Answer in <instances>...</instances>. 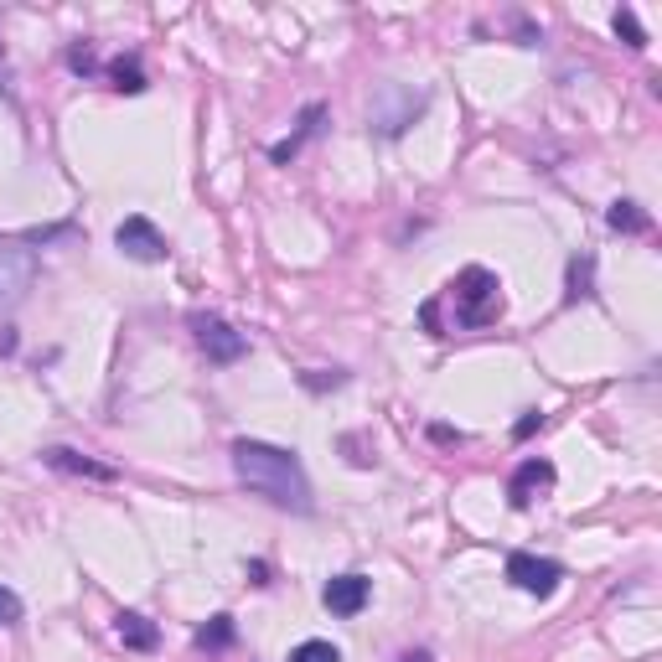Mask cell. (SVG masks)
<instances>
[{
    "label": "cell",
    "instance_id": "6da1fadb",
    "mask_svg": "<svg viewBox=\"0 0 662 662\" xmlns=\"http://www.w3.org/2000/svg\"><path fill=\"white\" fill-rule=\"evenodd\" d=\"M233 476L244 481L254 497H264L269 507H285V513H311V476L300 466L295 450L269 445V440H233Z\"/></svg>",
    "mask_w": 662,
    "mask_h": 662
},
{
    "label": "cell",
    "instance_id": "7a4b0ae2",
    "mask_svg": "<svg viewBox=\"0 0 662 662\" xmlns=\"http://www.w3.org/2000/svg\"><path fill=\"white\" fill-rule=\"evenodd\" d=\"M450 306H456V326L461 331H481V326H492V321H502V280L492 275V269H481V264H471V269H461L456 280H450Z\"/></svg>",
    "mask_w": 662,
    "mask_h": 662
},
{
    "label": "cell",
    "instance_id": "3957f363",
    "mask_svg": "<svg viewBox=\"0 0 662 662\" xmlns=\"http://www.w3.org/2000/svg\"><path fill=\"white\" fill-rule=\"evenodd\" d=\"M32 285H37V254L16 238H0V311L21 306Z\"/></svg>",
    "mask_w": 662,
    "mask_h": 662
},
{
    "label": "cell",
    "instance_id": "277c9868",
    "mask_svg": "<svg viewBox=\"0 0 662 662\" xmlns=\"http://www.w3.org/2000/svg\"><path fill=\"white\" fill-rule=\"evenodd\" d=\"M192 331H197V347L207 352V363H218V368L238 363V357L249 352V337L233 331L223 316H192Z\"/></svg>",
    "mask_w": 662,
    "mask_h": 662
},
{
    "label": "cell",
    "instance_id": "5b68a950",
    "mask_svg": "<svg viewBox=\"0 0 662 662\" xmlns=\"http://www.w3.org/2000/svg\"><path fill=\"white\" fill-rule=\"evenodd\" d=\"M114 244H119V254L125 259H135V264H161L171 249H166V233L150 223V218H140V213H130L125 223L114 228Z\"/></svg>",
    "mask_w": 662,
    "mask_h": 662
},
{
    "label": "cell",
    "instance_id": "8992f818",
    "mask_svg": "<svg viewBox=\"0 0 662 662\" xmlns=\"http://www.w3.org/2000/svg\"><path fill=\"white\" fill-rule=\"evenodd\" d=\"M414 114H425V94H409V88L388 83L373 99V130L378 135H404V125H414Z\"/></svg>",
    "mask_w": 662,
    "mask_h": 662
},
{
    "label": "cell",
    "instance_id": "52a82bcc",
    "mask_svg": "<svg viewBox=\"0 0 662 662\" xmlns=\"http://www.w3.org/2000/svg\"><path fill=\"white\" fill-rule=\"evenodd\" d=\"M507 580H513L518 590H528V595H549L564 580V569L554 559H538V554L518 549V554H507Z\"/></svg>",
    "mask_w": 662,
    "mask_h": 662
},
{
    "label": "cell",
    "instance_id": "ba28073f",
    "mask_svg": "<svg viewBox=\"0 0 662 662\" xmlns=\"http://www.w3.org/2000/svg\"><path fill=\"white\" fill-rule=\"evenodd\" d=\"M321 600H326L331 616H363L368 600H373V580L357 575V569H352V575H331L326 590H321Z\"/></svg>",
    "mask_w": 662,
    "mask_h": 662
},
{
    "label": "cell",
    "instance_id": "9c48e42d",
    "mask_svg": "<svg viewBox=\"0 0 662 662\" xmlns=\"http://www.w3.org/2000/svg\"><path fill=\"white\" fill-rule=\"evenodd\" d=\"M554 461L549 456H528L518 471H513V481H507V502H513V507H533L538 497H544L549 487H554Z\"/></svg>",
    "mask_w": 662,
    "mask_h": 662
},
{
    "label": "cell",
    "instance_id": "30bf717a",
    "mask_svg": "<svg viewBox=\"0 0 662 662\" xmlns=\"http://www.w3.org/2000/svg\"><path fill=\"white\" fill-rule=\"evenodd\" d=\"M114 637L125 642L130 652H156V647H161V631H156V621H150V616H140V611H119V616H114Z\"/></svg>",
    "mask_w": 662,
    "mask_h": 662
},
{
    "label": "cell",
    "instance_id": "8fae6325",
    "mask_svg": "<svg viewBox=\"0 0 662 662\" xmlns=\"http://www.w3.org/2000/svg\"><path fill=\"white\" fill-rule=\"evenodd\" d=\"M42 461H47L52 471H68V476H88V481H114V476H119L114 466H99V461H88V456H78V450H68V445H52V450H42Z\"/></svg>",
    "mask_w": 662,
    "mask_h": 662
},
{
    "label": "cell",
    "instance_id": "7c38bea8",
    "mask_svg": "<svg viewBox=\"0 0 662 662\" xmlns=\"http://www.w3.org/2000/svg\"><path fill=\"white\" fill-rule=\"evenodd\" d=\"M321 119H326V104H306V114H300L295 135H290V140H280L275 150H269V161H275V166H290V156H295V150L306 145L311 135H316V125H321Z\"/></svg>",
    "mask_w": 662,
    "mask_h": 662
},
{
    "label": "cell",
    "instance_id": "4fadbf2b",
    "mask_svg": "<svg viewBox=\"0 0 662 662\" xmlns=\"http://www.w3.org/2000/svg\"><path fill=\"white\" fill-rule=\"evenodd\" d=\"M233 637H238L233 616H228V611H218L213 621H207V626L197 631V647H202V652H223V647H233Z\"/></svg>",
    "mask_w": 662,
    "mask_h": 662
},
{
    "label": "cell",
    "instance_id": "5bb4252c",
    "mask_svg": "<svg viewBox=\"0 0 662 662\" xmlns=\"http://www.w3.org/2000/svg\"><path fill=\"white\" fill-rule=\"evenodd\" d=\"M606 223L616 228V233H647L652 228V218L642 213L637 202H611V213H606Z\"/></svg>",
    "mask_w": 662,
    "mask_h": 662
},
{
    "label": "cell",
    "instance_id": "9a60e30c",
    "mask_svg": "<svg viewBox=\"0 0 662 662\" xmlns=\"http://www.w3.org/2000/svg\"><path fill=\"white\" fill-rule=\"evenodd\" d=\"M595 295V259L580 254V259H569V300H590Z\"/></svg>",
    "mask_w": 662,
    "mask_h": 662
},
{
    "label": "cell",
    "instance_id": "2e32d148",
    "mask_svg": "<svg viewBox=\"0 0 662 662\" xmlns=\"http://www.w3.org/2000/svg\"><path fill=\"white\" fill-rule=\"evenodd\" d=\"M109 78H114V94H145V73L135 57H119V63H109Z\"/></svg>",
    "mask_w": 662,
    "mask_h": 662
},
{
    "label": "cell",
    "instance_id": "e0dca14e",
    "mask_svg": "<svg viewBox=\"0 0 662 662\" xmlns=\"http://www.w3.org/2000/svg\"><path fill=\"white\" fill-rule=\"evenodd\" d=\"M616 37H621L626 47H637V52L647 47V32H642V21H637V11H626V6L616 11Z\"/></svg>",
    "mask_w": 662,
    "mask_h": 662
},
{
    "label": "cell",
    "instance_id": "ac0fdd59",
    "mask_svg": "<svg viewBox=\"0 0 662 662\" xmlns=\"http://www.w3.org/2000/svg\"><path fill=\"white\" fill-rule=\"evenodd\" d=\"M290 662H342V652L331 647V642H321V637H311V642H300L290 652Z\"/></svg>",
    "mask_w": 662,
    "mask_h": 662
},
{
    "label": "cell",
    "instance_id": "d6986e66",
    "mask_svg": "<svg viewBox=\"0 0 662 662\" xmlns=\"http://www.w3.org/2000/svg\"><path fill=\"white\" fill-rule=\"evenodd\" d=\"M26 616V606H21V595L11 590V585H0V626H16Z\"/></svg>",
    "mask_w": 662,
    "mask_h": 662
},
{
    "label": "cell",
    "instance_id": "ffe728a7",
    "mask_svg": "<svg viewBox=\"0 0 662 662\" xmlns=\"http://www.w3.org/2000/svg\"><path fill=\"white\" fill-rule=\"evenodd\" d=\"M68 68H73V73H94V68H99V57H94V47H88V42H78V47H68Z\"/></svg>",
    "mask_w": 662,
    "mask_h": 662
},
{
    "label": "cell",
    "instance_id": "44dd1931",
    "mask_svg": "<svg viewBox=\"0 0 662 662\" xmlns=\"http://www.w3.org/2000/svg\"><path fill=\"white\" fill-rule=\"evenodd\" d=\"M300 383H306L311 394H321V388H342V383H347V373H306Z\"/></svg>",
    "mask_w": 662,
    "mask_h": 662
},
{
    "label": "cell",
    "instance_id": "7402d4cb",
    "mask_svg": "<svg viewBox=\"0 0 662 662\" xmlns=\"http://www.w3.org/2000/svg\"><path fill=\"white\" fill-rule=\"evenodd\" d=\"M538 425H544V414H538V409H528V414L518 419V430H513V435H518V440H528V435H533Z\"/></svg>",
    "mask_w": 662,
    "mask_h": 662
},
{
    "label": "cell",
    "instance_id": "603a6c76",
    "mask_svg": "<svg viewBox=\"0 0 662 662\" xmlns=\"http://www.w3.org/2000/svg\"><path fill=\"white\" fill-rule=\"evenodd\" d=\"M430 435H435V440H440V445H461V430H450V425H435V430H430Z\"/></svg>",
    "mask_w": 662,
    "mask_h": 662
},
{
    "label": "cell",
    "instance_id": "cb8c5ba5",
    "mask_svg": "<svg viewBox=\"0 0 662 662\" xmlns=\"http://www.w3.org/2000/svg\"><path fill=\"white\" fill-rule=\"evenodd\" d=\"M249 580H254V585H269V569H264V564H259V559H254V564H249Z\"/></svg>",
    "mask_w": 662,
    "mask_h": 662
},
{
    "label": "cell",
    "instance_id": "d4e9b609",
    "mask_svg": "<svg viewBox=\"0 0 662 662\" xmlns=\"http://www.w3.org/2000/svg\"><path fill=\"white\" fill-rule=\"evenodd\" d=\"M16 352V331H0V357H11Z\"/></svg>",
    "mask_w": 662,
    "mask_h": 662
},
{
    "label": "cell",
    "instance_id": "484cf974",
    "mask_svg": "<svg viewBox=\"0 0 662 662\" xmlns=\"http://www.w3.org/2000/svg\"><path fill=\"white\" fill-rule=\"evenodd\" d=\"M399 662H430V652H404Z\"/></svg>",
    "mask_w": 662,
    "mask_h": 662
}]
</instances>
